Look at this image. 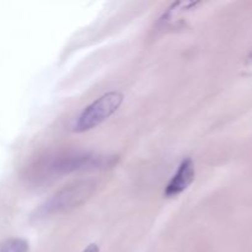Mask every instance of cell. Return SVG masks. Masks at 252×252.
Segmentation results:
<instances>
[{
  "label": "cell",
  "instance_id": "cell-1",
  "mask_svg": "<svg viewBox=\"0 0 252 252\" xmlns=\"http://www.w3.org/2000/svg\"><path fill=\"white\" fill-rule=\"evenodd\" d=\"M115 155H100L88 152H69L51 158L42 165V176L54 177L73 174L78 171H95L110 169L117 162Z\"/></svg>",
  "mask_w": 252,
  "mask_h": 252
},
{
  "label": "cell",
  "instance_id": "cell-2",
  "mask_svg": "<svg viewBox=\"0 0 252 252\" xmlns=\"http://www.w3.org/2000/svg\"><path fill=\"white\" fill-rule=\"evenodd\" d=\"M96 189L94 180H79L59 189L38 209V217L53 216L78 208L85 203Z\"/></svg>",
  "mask_w": 252,
  "mask_h": 252
},
{
  "label": "cell",
  "instance_id": "cell-3",
  "mask_svg": "<svg viewBox=\"0 0 252 252\" xmlns=\"http://www.w3.org/2000/svg\"><path fill=\"white\" fill-rule=\"evenodd\" d=\"M125 96L121 91L113 90L103 94L81 111L74 122L73 130L76 133H84L98 127L113 113L117 112Z\"/></svg>",
  "mask_w": 252,
  "mask_h": 252
},
{
  "label": "cell",
  "instance_id": "cell-4",
  "mask_svg": "<svg viewBox=\"0 0 252 252\" xmlns=\"http://www.w3.org/2000/svg\"><path fill=\"white\" fill-rule=\"evenodd\" d=\"M196 177V169H194V162L191 158H186L180 162L177 171L174 176L170 179L165 187L164 196L166 198H174L186 191Z\"/></svg>",
  "mask_w": 252,
  "mask_h": 252
},
{
  "label": "cell",
  "instance_id": "cell-5",
  "mask_svg": "<svg viewBox=\"0 0 252 252\" xmlns=\"http://www.w3.org/2000/svg\"><path fill=\"white\" fill-rule=\"evenodd\" d=\"M30 245L22 238H10L0 243V252H29Z\"/></svg>",
  "mask_w": 252,
  "mask_h": 252
},
{
  "label": "cell",
  "instance_id": "cell-6",
  "mask_svg": "<svg viewBox=\"0 0 252 252\" xmlns=\"http://www.w3.org/2000/svg\"><path fill=\"white\" fill-rule=\"evenodd\" d=\"M83 252H100V248H98L97 244H90L84 249Z\"/></svg>",
  "mask_w": 252,
  "mask_h": 252
},
{
  "label": "cell",
  "instance_id": "cell-7",
  "mask_svg": "<svg viewBox=\"0 0 252 252\" xmlns=\"http://www.w3.org/2000/svg\"><path fill=\"white\" fill-rule=\"evenodd\" d=\"M248 62H249V63H252V51L250 52V53H249V56H248Z\"/></svg>",
  "mask_w": 252,
  "mask_h": 252
}]
</instances>
